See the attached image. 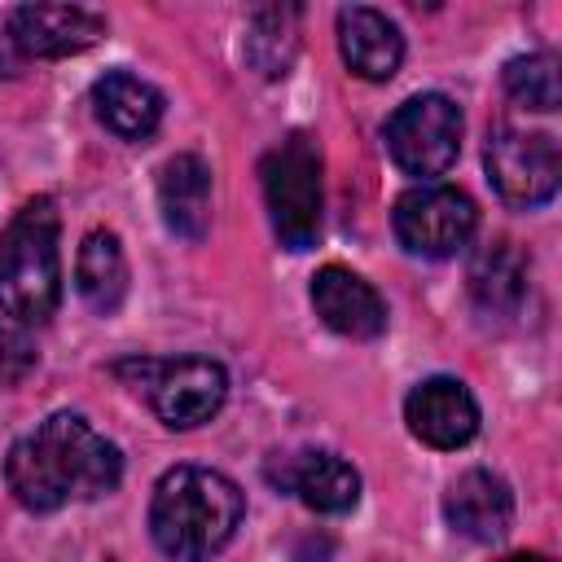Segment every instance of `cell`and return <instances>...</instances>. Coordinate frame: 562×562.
Wrapping results in <instances>:
<instances>
[{
  "label": "cell",
  "mask_w": 562,
  "mask_h": 562,
  "mask_svg": "<svg viewBox=\"0 0 562 562\" xmlns=\"http://www.w3.org/2000/svg\"><path fill=\"white\" fill-rule=\"evenodd\" d=\"M4 479L22 509L53 514L70 501H97L114 492L123 479V452L79 413H53L9 448Z\"/></svg>",
  "instance_id": "1"
},
{
  "label": "cell",
  "mask_w": 562,
  "mask_h": 562,
  "mask_svg": "<svg viewBox=\"0 0 562 562\" xmlns=\"http://www.w3.org/2000/svg\"><path fill=\"white\" fill-rule=\"evenodd\" d=\"M246 514L241 487L211 465H176L158 479L149 501V536L176 562H206L220 553Z\"/></svg>",
  "instance_id": "2"
},
{
  "label": "cell",
  "mask_w": 562,
  "mask_h": 562,
  "mask_svg": "<svg viewBox=\"0 0 562 562\" xmlns=\"http://www.w3.org/2000/svg\"><path fill=\"white\" fill-rule=\"evenodd\" d=\"M57 202L31 198L0 233V312L18 325H44L61 303V259H57Z\"/></svg>",
  "instance_id": "3"
},
{
  "label": "cell",
  "mask_w": 562,
  "mask_h": 562,
  "mask_svg": "<svg viewBox=\"0 0 562 562\" xmlns=\"http://www.w3.org/2000/svg\"><path fill=\"white\" fill-rule=\"evenodd\" d=\"M114 373L136 395H145V404L171 430H193V426L211 422L228 400V373H224V364H215L206 356H180V360L132 356V360H119Z\"/></svg>",
  "instance_id": "4"
},
{
  "label": "cell",
  "mask_w": 562,
  "mask_h": 562,
  "mask_svg": "<svg viewBox=\"0 0 562 562\" xmlns=\"http://www.w3.org/2000/svg\"><path fill=\"white\" fill-rule=\"evenodd\" d=\"M263 176V202L272 233L285 250H307L316 246L321 233V149L307 132L285 136L272 145L259 162Z\"/></svg>",
  "instance_id": "5"
},
{
  "label": "cell",
  "mask_w": 562,
  "mask_h": 562,
  "mask_svg": "<svg viewBox=\"0 0 562 562\" xmlns=\"http://www.w3.org/2000/svg\"><path fill=\"white\" fill-rule=\"evenodd\" d=\"M386 154L404 176H443L461 154V110L443 92H417L386 119Z\"/></svg>",
  "instance_id": "6"
},
{
  "label": "cell",
  "mask_w": 562,
  "mask_h": 562,
  "mask_svg": "<svg viewBox=\"0 0 562 562\" xmlns=\"http://www.w3.org/2000/svg\"><path fill=\"white\" fill-rule=\"evenodd\" d=\"M483 162L496 193L509 206H540L558 193V180H562L558 140L549 132H527L514 123H496L487 132Z\"/></svg>",
  "instance_id": "7"
},
{
  "label": "cell",
  "mask_w": 562,
  "mask_h": 562,
  "mask_svg": "<svg viewBox=\"0 0 562 562\" xmlns=\"http://www.w3.org/2000/svg\"><path fill=\"white\" fill-rule=\"evenodd\" d=\"M474 224H479V211H474L470 193H461L452 184H417V189L400 193L395 211H391V228H395L400 246L422 259L457 255L470 241Z\"/></svg>",
  "instance_id": "8"
},
{
  "label": "cell",
  "mask_w": 562,
  "mask_h": 562,
  "mask_svg": "<svg viewBox=\"0 0 562 562\" xmlns=\"http://www.w3.org/2000/svg\"><path fill=\"white\" fill-rule=\"evenodd\" d=\"M263 474H268V483L277 492L299 496L316 514H347L360 501V474L342 457L321 452V448L281 452V457H272L263 465Z\"/></svg>",
  "instance_id": "9"
},
{
  "label": "cell",
  "mask_w": 562,
  "mask_h": 562,
  "mask_svg": "<svg viewBox=\"0 0 562 562\" xmlns=\"http://www.w3.org/2000/svg\"><path fill=\"white\" fill-rule=\"evenodd\" d=\"M408 430L430 448H465L479 430V404L465 382L457 378H426L404 400Z\"/></svg>",
  "instance_id": "10"
},
{
  "label": "cell",
  "mask_w": 562,
  "mask_h": 562,
  "mask_svg": "<svg viewBox=\"0 0 562 562\" xmlns=\"http://www.w3.org/2000/svg\"><path fill=\"white\" fill-rule=\"evenodd\" d=\"M105 35V18L79 4H18L9 13V40L26 57H70Z\"/></svg>",
  "instance_id": "11"
},
{
  "label": "cell",
  "mask_w": 562,
  "mask_h": 562,
  "mask_svg": "<svg viewBox=\"0 0 562 562\" xmlns=\"http://www.w3.org/2000/svg\"><path fill=\"white\" fill-rule=\"evenodd\" d=\"M312 307L342 338H378L386 329V303H382V294L364 277H356L351 268H342V263H325L312 277Z\"/></svg>",
  "instance_id": "12"
},
{
  "label": "cell",
  "mask_w": 562,
  "mask_h": 562,
  "mask_svg": "<svg viewBox=\"0 0 562 562\" xmlns=\"http://www.w3.org/2000/svg\"><path fill=\"white\" fill-rule=\"evenodd\" d=\"M443 518L457 536L465 540H479V544H492L509 531L514 522V492L501 474L492 470H465L448 483V496H443Z\"/></svg>",
  "instance_id": "13"
},
{
  "label": "cell",
  "mask_w": 562,
  "mask_h": 562,
  "mask_svg": "<svg viewBox=\"0 0 562 562\" xmlns=\"http://www.w3.org/2000/svg\"><path fill=\"white\" fill-rule=\"evenodd\" d=\"M338 48H342V61L360 75V79H391L404 61V35L400 26L378 13V9H364V4H351L338 13Z\"/></svg>",
  "instance_id": "14"
},
{
  "label": "cell",
  "mask_w": 562,
  "mask_h": 562,
  "mask_svg": "<svg viewBox=\"0 0 562 562\" xmlns=\"http://www.w3.org/2000/svg\"><path fill=\"white\" fill-rule=\"evenodd\" d=\"M158 206L176 237L202 241L211 228V171L198 154H176L158 176Z\"/></svg>",
  "instance_id": "15"
},
{
  "label": "cell",
  "mask_w": 562,
  "mask_h": 562,
  "mask_svg": "<svg viewBox=\"0 0 562 562\" xmlns=\"http://www.w3.org/2000/svg\"><path fill=\"white\" fill-rule=\"evenodd\" d=\"M92 105L97 119L119 136V140H145L162 123V97L154 83L136 79L132 70H110L92 83Z\"/></svg>",
  "instance_id": "16"
},
{
  "label": "cell",
  "mask_w": 562,
  "mask_h": 562,
  "mask_svg": "<svg viewBox=\"0 0 562 562\" xmlns=\"http://www.w3.org/2000/svg\"><path fill=\"white\" fill-rule=\"evenodd\" d=\"M75 290L97 316H114L127 299V259L110 228H92L75 259Z\"/></svg>",
  "instance_id": "17"
},
{
  "label": "cell",
  "mask_w": 562,
  "mask_h": 562,
  "mask_svg": "<svg viewBox=\"0 0 562 562\" xmlns=\"http://www.w3.org/2000/svg\"><path fill=\"white\" fill-rule=\"evenodd\" d=\"M527 259L514 241H487L474 263H470V294L483 312H496V316H509L522 307L527 299Z\"/></svg>",
  "instance_id": "18"
},
{
  "label": "cell",
  "mask_w": 562,
  "mask_h": 562,
  "mask_svg": "<svg viewBox=\"0 0 562 562\" xmlns=\"http://www.w3.org/2000/svg\"><path fill=\"white\" fill-rule=\"evenodd\" d=\"M294 48H299V9L290 4H268V9H255L250 13V26H246V57L259 75L277 79L290 70L294 61Z\"/></svg>",
  "instance_id": "19"
},
{
  "label": "cell",
  "mask_w": 562,
  "mask_h": 562,
  "mask_svg": "<svg viewBox=\"0 0 562 562\" xmlns=\"http://www.w3.org/2000/svg\"><path fill=\"white\" fill-rule=\"evenodd\" d=\"M505 92L527 105V110H558L562 101V75H558V57L553 53H527V57H514L505 66Z\"/></svg>",
  "instance_id": "20"
},
{
  "label": "cell",
  "mask_w": 562,
  "mask_h": 562,
  "mask_svg": "<svg viewBox=\"0 0 562 562\" xmlns=\"http://www.w3.org/2000/svg\"><path fill=\"white\" fill-rule=\"evenodd\" d=\"M31 364H35V351L22 338V329L18 325H0V378L4 382H18Z\"/></svg>",
  "instance_id": "21"
},
{
  "label": "cell",
  "mask_w": 562,
  "mask_h": 562,
  "mask_svg": "<svg viewBox=\"0 0 562 562\" xmlns=\"http://www.w3.org/2000/svg\"><path fill=\"white\" fill-rule=\"evenodd\" d=\"M505 562H549V558L544 553H509Z\"/></svg>",
  "instance_id": "22"
}]
</instances>
